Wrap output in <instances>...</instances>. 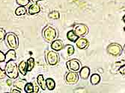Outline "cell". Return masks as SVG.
I'll return each instance as SVG.
<instances>
[{"mask_svg":"<svg viewBox=\"0 0 125 93\" xmlns=\"http://www.w3.org/2000/svg\"><path fill=\"white\" fill-rule=\"evenodd\" d=\"M106 51L109 54H111L112 56L118 57L121 54V53L123 51V48L120 44L116 43V42H113V43L109 44L107 46Z\"/></svg>","mask_w":125,"mask_h":93,"instance_id":"cell-4","label":"cell"},{"mask_svg":"<svg viewBox=\"0 0 125 93\" xmlns=\"http://www.w3.org/2000/svg\"><path fill=\"white\" fill-rule=\"evenodd\" d=\"M26 84V81L25 80H16L14 85L16 88L20 89L21 91L24 90V86Z\"/></svg>","mask_w":125,"mask_h":93,"instance_id":"cell-18","label":"cell"},{"mask_svg":"<svg viewBox=\"0 0 125 93\" xmlns=\"http://www.w3.org/2000/svg\"><path fill=\"white\" fill-rule=\"evenodd\" d=\"M37 84H38L39 87L42 89V90H45L47 89L46 87V80L44 79L43 75H39L37 77Z\"/></svg>","mask_w":125,"mask_h":93,"instance_id":"cell-14","label":"cell"},{"mask_svg":"<svg viewBox=\"0 0 125 93\" xmlns=\"http://www.w3.org/2000/svg\"><path fill=\"white\" fill-rule=\"evenodd\" d=\"M17 59V55L16 51L14 49H10L7 51L5 54V61L8 62L9 60H16Z\"/></svg>","mask_w":125,"mask_h":93,"instance_id":"cell-13","label":"cell"},{"mask_svg":"<svg viewBox=\"0 0 125 93\" xmlns=\"http://www.w3.org/2000/svg\"><path fill=\"white\" fill-rule=\"evenodd\" d=\"M5 36H6V31H5V30L4 28H0V41L5 40Z\"/></svg>","mask_w":125,"mask_h":93,"instance_id":"cell-26","label":"cell"},{"mask_svg":"<svg viewBox=\"0 0 125 93\" xmlns=\"http://www.w3.org/2000/svg\"><path fill=\"white\" fill-rule=\"evenodd\" d=\"M5 72L6 76H8L10 79H17L19 76V70L18 66L14 60H9L6 62V65L5 67Z\"/></svg>","mask_w":125,"mask_h":93,"instance_id":"cell-1","label":"cell"},{"mask_svg":"<svg viewBox=\"0 0 125 93\" xmlns=\"http://www.w3.org/2000/svg\"><path fill=\"white\" fill-rule=\"evenodd\" d=\"M46 87L48 90H53L55 88V82L52 78H47L46 80Z\"/></svg>","mask_w":125,"mask_h":93,"instance_id":"cell-17","label":"cell"},{"mask_svg":"<svg viewBox=\"0 0 125 93\" xmlns=\"http://www.w3.org/2000/svg\"><path fill=\"white\" fill-rule=\"evenodd\" d=\"M35 2H38V1H41V0H34Z\"/></svg>","mask_w":125,"mask_h":93,"instance_id":"cell-33","label":"cell"},{"mask_svg":"<svg viewBox=\"0 0 125 93\" xmlns=\"http://www.w3.org/2000/svg\"><path fill=\"white\" fill-rule=\"evenodd\" d=\"M18 70H19V72L22 75H23V76L26 75V73H27L26 62H25L24 60L21 61L18 65Z\"/></svg>","mask_w":125,"mask_h":93,"instance_id":"cell-15","label":"cell"},{"mask_svg":"<svg viewBox=\"0 0 125 93\" xmlns=\"http://www.w3.org/2000/svg\"><path fill=\"white\" fill-rule=\"evenodd\" d=\"M15 15L18 17L23 16L26 14V8L25 6H19L16 10H15Z\"/></svg>","mask_w":125,"mask_h":93,"instance_id":"cell-20","label":"cell"},{"mask_svg":"<svg viewBox=\"0 0 125 93\" xmlns=\"http://www.w3.org/2000/svg\"><path fill=\"white\" fill-rule=\"evenodd\" d=\"M51 49L55 51H60L64 49V43L61 40H54L51 42Z\"/></svg>","mask_w":125,"mask_h":93,"instance_id":"cell-11","label":"cell"},{"mask_svg":"<svg viewBox=\"0 0 125 93\" xmlns=\"http://www.w3.org/2000/svg\"><path fill=\"white\" fill-rule=\"evenodd\" d=\"M76 43V47L79 49H81V50H84V49H86L88 45H89V42L87 39L84 38L83 37H79L76 41L75 42Z\"/></svg>","mask_w":125,"mask_h":93,"instance_id":"cell-9","label":"cell"},{"mask_svg":"<svg viewBox=\"0 0 125 93\" xmlns=\"http://www.w3.org/2000/svg\"><path fill=\"white\" fill-rule=\"evenodd\" d=\"M3 62H5V54L2 51H0V63Z\"/></svg>","mask_w":125,"mask_h":93,"instance_id":"cell-28","label":"cell"},{"mask_svg":"<svg viewBox=\"0 0 125 93\" xmlns=\"http://www.w3.org/2000/svg\"><path fill=\"white\" fill-rule=\"evenodd\" d=\"M16 2L20 6H26L29 4L30 0H16Z\"/></svg>","mask_w":125,"mask_h":93,"instance_id":"cell-25","label":"cell"},{"mask_svg":"<svg viewBox=\"0 0 125 93\" xmlns=\"http://www.w3.org/2000/svg\"><path fill=\"white\" fill-rule=\"evenodd\" d=\"M6 83H7V84H8V86H11V85H12V81H11L10 80H8L6 81Z\"/></svg>","mask_w":125,"mask_h":93,"instance_id":"cell-32","label":"cell"},{"mask_svg":"<svg viewBox=\"0 0 125 93\" xmlns=\"http://www.w3.org/2000/svg\"><path fill=\"white\" fill-rule=\"evenodd\" d=\"M67 68L69 71L71 72H79L81 68V63L77 59H71L66 63Z\"/></svg>","mask_w":125,"mask_h":93,"instance_id":"cell-7","label":"cell"},{"mask_svg":"<svg viewBox=\"0 0 125 93\" xmlns=\"http://www.w3.org/2000/svg\"><path fill=\"white\" fill-rule=\"evenodd\" d=\"M6 77V74L5 72V69H2L0 67V79H3Z\"/></svg>","mask_w":125,"mask_h":93,"instance_id":"cell-29","label":"cell"},{"mask_svg":"<svg viewBox=\"0 0 125 93\" xmlns=\"http://www.w3.org/2000/svg\"><path fill=\"white\" fill-rule=\"evenodd\" d=\"M67 38L69 41H71L72 42H75L79 37L76 35L73 30H71L67 33Z\"/></svg>","mask_w":125,"mask_h":93,"instance_id":"cell-19","label":"cell"},{"mask_svg":"<svg viewBox=\"0 0 125 93\" xmlns=\"http://www.w3.org/2000/svg\"><path fill=\"white\" fill-rule=\"evenodd\" d=\"M73 32L78 37H83L85 36L88 32V28L83 23L76 24L73 26Z\"/></svg>","mask_w":125,"mask_h":93,"instance_id":"cell-6","label":"cell"},{"mask_svg":"<svg viewBox=\"0 0 125 93\" xmlns=\"http://www.w3.org/2000/svg\"><path fill=\"white\" fill-rule=\"evenodd\" d=\"M46 59H47V62L49 65L55 66L59 62V55L57 52L53 50L49 51L47 53Z\"/></svg>","mask_w":125,"mask_h":93,"instance_id":"cell-5","label":"cell"},{"mask_svg":"<svg viewBox=\"0 0 125 93\" xmlns=\"http://www.w3.org/2000/svg\"><path fill=\"white\" fill-rule=\"evenodd\" d=\"M43 37L47 42H52L57 37V31L52 26H47L42 31Z\"/></svg>","mask_w":125,"mask_h":93,"instance_id":"cell-3","label":"cell"},{"mask_svg":"<svg viewBox=\"0 0 125 93\" xmlns=\"http://www.w3.org/2000/svg\"><path fill=\"white\" fill-rule=\"evenodd\" d=\"M41 8L40 5L37 3L31 4L27 9V13L29 15H35L41 12Z\"/></svg>","mask_w":125,"mask_h":93,"instance_id":"cell-10","label":"cell"},{"mask_svg":"<svg viewBox=\"0 0 125 93\" xmlns=\"http://www.w3.org/2000/svg\"><path fill=\"white\" fill-rule=\"evenodd\" d=\"M35 59H34L33 57H30L26 61V67H27V72H31L33 68L35 67Z\"/></svg>","mask_w":125,"mask_h":93,"instance_id":"cell-21","label":"cell"},{"mask_svg":"<svg viewBox=\"0 0 125 93\" xmlns=\"http://www.w3.org/2000/svg\"><path fill=\"white\" fill-rule=\"evenodd\" d=\"M25 92L26 93H32L34 92V85L33 83H30V82H26L25 86H24V90Z\"/></svg>","mask_w":125,"mask_h":93,"instance_id":"cell-23","label":"cell"},{"mask_svg":"<svg viewBox=\"0 0 125 93\" xmlns=\"http://www.w3.org/2000/svg\"><path fill=\"white\" fill-rule=\"evenodd\" d=\"M33 85H34V92H38V91H39V86H38V84H33Z\"/></svg>","mask_w":125,"mask_h":93,"instance_id":"cell-30","label":"cell"},{"mask_svg":"<svg viewBox=\"0 0 125 93\" xmlns=\"http://www.w3.org/2000/svg\"><path fill=\"white\" fill-rule=\"evenodd\" d=\"M118 72H119L120 74H121L122 75H124V74H125V66H124V63L121 66L119 67V68H118Z\"/></svg>","mask_w":125,"mask_h":93,"instance_id":"cell-27","label":"cell"},{"mask_svg":"<svg viewBox=\"0 0 125 93\" xmlns=\"http://www.w3.org/2000/svg\"><path fill=\"white\" fill-rule=\"evenodd\" d=\"M48 17L52 19H60V13L58 10H52L49 14Z\"/></svg>","mask_w":125,"mask_h":93,"instance_id":"cell-24","label":"cell"},{"mask_svg":"<svg viewBox=\"0 0 125 93\" xmlns=\"http://www.w3.org/2000/svg\"><path fill=\"white\" fill-rule=\"evenodd\" d=\"M79 80V75L76 72L70 71L65 75V81L68 84H75Z\"/></svg>","mask_w":125,"mask_h":93,"instance_id":"cell-8","label":"cell"},{"mask_svg":"<svg viewBox=\"0 0 125 93\" xmlns=\"http://www.w3.org/2000/svg\"><path fill=\"white\" fill-rule=\"evenodd\" d=\"M10 92H18V93L22 92V91H21L20 89H17H17H11Z\"/></svg>","mask_w":125,"mask_h":93,"instance_id":"cell-31","label":"cell"},{"mask_svg":"<svg viewBox=\"0 0 125 93\" xmlns=\"http://www.w3.org/2000/svg\"><path fill=\"white\" fill-rule=\"evenodd\" d=\"M90 68L88 66H83L79 69V76L83 80H87L90 75Z\"/></svg>","mask_w":125,"mask_h":93,"instance_id":"cell-12","label":"cell"},{"mask_svg":"<svg viewBox=\"0 0 125 93\" xmlns=\"http://www.w3.org/2000/svg\"><path fill=\"white\" fill-rule=\"evenodd\" d=\"M101 80V77L98 74H93L90 77V82L92 85H97Z\"/></svg>","mask_w":125,"mask_h":93,"instance_id":"cell-16","label":"cell"},{"mask_svg":"<svg viewBox=\"0 0 125 93\" xmlns=\"http://www.w3.org/2000/svg\"><path fill=\"white\" fill-rule=\"evenodd\" d=\"M5 42L10 49H17L19 47V39L14 33H8L5 36Z\"/></svg>","mask_w":125,"mask_h":93,"instance_id":"cell-2","label":"cell"},{"mask_svg":"<svg viewBox=\"0 0 125 93\" xmlns=\"http://www.w3.org/2000/svg\"><path fill=\"white\" fill-rule=\"evenodd\" d=\"M64 49L66 51V53H67V56L70 57V56H72L74 54L75 49H74L73 45L68 44V45H66L65 46H64Z\"/></svg>","mask_w":125,"mask_h":93,"instance_id":"cell-22","label":"cell"}]
</instances>
